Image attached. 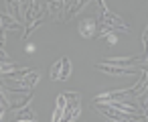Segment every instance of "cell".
Masks as SVG:
<instances>
[{"label": "cell", "instance_id": "cell-18", "mask_svg": "<svg viewBox=\"0 0 148 122\" xmlns=\"http://www.w3.org/2000/svg\"><path fill=\"white\" fill-rule=\"evenodd\" d=\"M18 122H39V120H18Z\"/></svg>", "mask_w": 148, "mask_h": 122}, {"label": "cell", "instance_id": "cell-17", "mask_svg": "<svg viewBox=\"0 0 148 122\" xmlns=\"http://www.w3.org/2000/svg\"><path fill=\"white\" fill-rule=\"evenodd\" d=\"M146 41H148V31H146V29H144V33H142V43H144V45H146Z\"/></svg>", "mask_w": 148, "mask_h": 122}, {"label": "cell", "instance_id": "cell-12", "mask_svg": "<svg viewBox=\"0 0 148 122\" xmlns=\"http://www.w3.org/2000/svg\"><path fill=\"white\" fill-rule=\"evenodd\" d=\"M18 120H37V116H35V112L27 106V108H23V110L16 112V122H18Z\"/></svg>", "mask_w": 148, "mask_h": 122}, {"label": "cell", "instance_id": "cell-1", "mask_svg": "<svg viewBox=\"0 0 148 122\" xmlns=\"http://www.w3.org/2000/svg\"><path fill=\"white\" fill-rule=\"evenodd\" d=\"M45 19V4L43 0H29V2L25 4V31L21 33V39H27Z\"/></svg>", "mask_w": 148, "mask_h": 122}, {"label": "cell", "instance_id": "cell-5", "mask_svg": "<svg viewBox=\"0 0 148 122\" xmlns=\"http://www.w3.org/2000/svg\"><path fill=\"white\" fill-rule=\"evenodd\" d=\"M95 69H97V71L108 73V75H132V73H136V69H138V67H120V65L95 63ZM140 69H142V67H140ZM142 71H146V69H142Z\"/></svg>", "mask_w": 148, "mask_h": 122}, {"label": "cell", "instance_id": "cell-15", "mask_svg": "<svg viewBox=\"0 0 148 122\" xmlns=\"http://www.w3.org/2000/svg\"><path fill=\"white\" fill-rule=\"evenodd\" d=\"M59 71H61V59L59 61H55V65L51 67V79L55 81V79H59Z\"/></svg>", "mask_w": 148, "mask_h": 122}, {"label": "cell", "instance_id": "cell-7", "mask_svg": "<svg viewBox=\"0 0 148 122\" xmlns=\"http://www.w3.org/2000/svg\"><path fill=\"white\" fill-rule=\"evenodd\" d=\"M4 4H6L8 14L12 17V21L21 23V19H23V4H21V0H4Z\"/></svg>", "mask_w": 148, "mask_h": 122}, {"label": "cell", "instance_id": "cell-6", "mask_svg": "<svg viewBox=\"0 0 148 122\" xmlns=\"http://www.w3.org/2000/svg\"><path fill=\"white\" fill-rule=\"evenodd\" d=\"M77 29H79V35H81L83 39H91V37H95L97 23H95V19H81Z\"/></svg>", "mask_w": 148, "mask_h": 122}, {"label": "cell", "instance_id": "cell-11", "mask_svg": "<svg viewBox=\"0 0 148 122\" xmlns=\"http://www.w3.org/2000/svg\"><path fill=\"white\" fill-rule=\"evenodd\" d=\"M71 75V61L67 57H61V71H59V79H67Z\"/></svg>", "mask_w": 148, "mask_h": 122}, {"label": "cell", "instance_id": "cell-14", "mask_svg": "<svg viewBox=\"0 0 148 122\" xmlns=\"http://www.w3.org/2000/svg\"><path fill=\"white\" fill-rule=\"evenodd\" d=\"M101 39H106L110 45H116V41H118V35H116V31H106Z\"/></svg>", "mask_w": 148, "mask_h": 122}, {"label": "cell", "instance_id": "cell-10", "mask_svg": "<svg viewBox=\"0 0 148 122\" xmlns=\"http://www.w3.org/2000/svg\"><path fill=\"white\" fill-rule=\"evenodd\" d=\"M87 2H89V0H73V4H71L69 12L65 14V21H69L71 17H75V14H77V12H79V10H81V8H83ZM65 21H63V23H65Z\"/></svg>", "mask_w": 148, "mask_h": 122}, {"label": "cell", "instance_id": "cell-2", "mask_svg": "<svg viewBox=\"0 0 148 122\" xmlns=\"http://www.w3.org/2000/svg\"><path fill=\"white\" fill-rule=\"evenodd\" d=\"M99 2V17H97V29H112V31H122V33H126V35H130L132 31H130V27L120 19V17H116L114 12H110V8H108V4L103 2V0H97ZM95 29V31H97Z\"/></svg>", "mask_w": 148, "mask_h": 122}, {"label": "cell", "instance_id": "cell-13", "mask_svg": "<svg viewBox=\"0 0 148 122\" xmlns=\"http://www.w3.org/2000/svg\"><path fill=\"white\" fill-rule=\"evenodd\" d=\"M18 69L12 61H0V73H8V71H14Z\"/></svg>", "mask_w": 148, "mask_h": 122}, {"label": "cell", "instance_id": "cell-4", "mask_svg": "<svg viewBox=\"0 0 148 122\" xmlns=\"http://www.w3.org/2000/svg\"><path fill=\"white\" fill-rule=\"evenodd\" d=\"M63 94H65L67 102H65V108H63L59 122H75L79 118V112H81V96L77 92H63Z\"/></svg>", "mask_w": 148, "mask_h": 122}, {"label": "cell", "instance_id": "cell-9", "mask_svg": "<svg viewBox=\"0 0 148 122\" xmlns=\"http://www.w3.org/2000/svg\"><path fill=\"white\" fill-rule=\"evenodd\" d=\"M65 102H67V98H65V94H59V96H57V100H55V114H53V118H51V122H59V120H61V114H63V108H65Z\"/></svg>", "mask_w": 148, "mask_h": 122}, {"label": "cell", "instance_id": "cell-3", "mask_svg": "<svg viewBox=\"0 0 148 122\" xmlns=\"http://www.w3.org/2000/svg\"><path fill=\"white\" fill-rule=\"evenodd\" d=\"M2 98L6 102V108L8 110H23L27 108L31 102H33V92L31 90H12V88H2Z\"/></svg>", "mask_w": 148, "mask_h": 122}, {"label": "cell", "instance_id": "cell-16", "mask_svg": "<svg viewBox=\"0 0 148 122\" xmlns=\"http://www.w3.org/2000/svg\"><path fill=\"white\" fill-rule=\"evenodd\" d=\"M0 61H10V55H8L2 47H0Z\"/></svg>", "mask_w": 148, "mask_h": 122}, {"label": "cell", "instance_id": "cell-8", "mask_svg": "<svg viewBox=\"0 0 148 122\" xmlns=\"http://www.w3.org/2000/svg\"><path fill=\"white\" fill-rule=\"evenodd\" d=\"M63 4H65V0H47V10L51 12V19L53 21H59L61 19Z\"/></svg>", "mask_w": 148, "mask_h": 122}]
</instances>
